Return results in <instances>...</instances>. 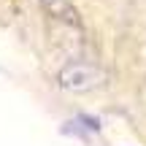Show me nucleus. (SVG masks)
Returning <instances> with one entry per match:
<instances>
[{
	"label": "nucleus",
	"mask_w": 146,
	"mask_h": 146,
	"mask_svg": "<svg viewBox=\"0 0 146 146\" xmlns=\"http://www.w3.org/2000/svg\"><path fill=\"white\" fill-rule=\"evenodd\" d=\"M60 84L73 92H84V89H92L100 84V73L87 62H73L60 73Z\"/></svg>",
	"instance_id": "1"
},
{
	"label": "nucleus",
	"mask_w": 146,
	"mask_h": 146,
	"mask_svg": "<svg viewBox=\"0 0 146 146\" xmlns=\"http://www.w3.org/2000/svg\"><path fill=\"white\" fill-rule=\"evenodd\" d=\"M43 3H57V0H43Z\"/></svg>",
	"instance_id": "2"
}]
</instances>
